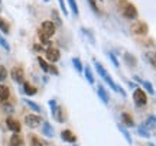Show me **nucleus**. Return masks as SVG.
<instances>
[{
	"mask_svg": "<svg viewBox=\"0 0 156 146\" xmlns=\"http://www.w3.org/2000/svg\"><path fill=\"white\" fill-rule=\"evenodd\" d=\"M94 67H95V71L100 74L101 78H103V80H104V81L107 83V84L110 85V88H113V90L116 91V93H120V94H122L123 97H126V91L123 90V88H122V87H120L119 84H116V83L113 81V78L110 77V74L107 73V69H106L104 67H103V65H101L100 62L95 61V62H94Z\"/></svg>",
	"mask_w": 156,
	"mask_h": 146,
	"instance_id": "obj_1",
	"label": "nucleus"
},
{
	"mask_svg": "<svg viewBox=\"0 0 156 146\" xmlns=\"http://www.w3.org/2000/svg\"><path fill=\"white\" fill-rule=\"evenodd\" d=\"M41 32L46 36V38H51L54 36L56 32V25L52 20H44L42 25H41Z\"/></svg>",
	"mask_w": 156,
	"mask_h": 146,
	"instance_id": "obj_2",
	"label": "nucleus"
},
{
	"mask_svg": "<svg viewBox=\"0 0 156 146\" xmlns=\"http://www.w3.org/2000/svg\"><path fill=\"white\" fill-rule=\"evenodd\" d=\"M133 98H134V103H136L137 107H143L146 103H147V96H146V93L142 90V88H139V87L134 88Z\"/></svg>",
	"mask_w": 156,
	"mask_h": 146,
	"instance_id": "obj_3",
	"label": "nucleus"
},
{
	"mask_svg": "<svg viewBox=\"0 0 156 146\" xmlns=\"http://www.w3.org/2000/svg\"><path fill=\"white\" fill-rule=\"evenodd\" d=\"M42 122V117L38 116V114H28L26 117H25V124L30 127V129H36L39 124Z\"/></svg>",
	"mask_w": 156,
	"mask_h": 146,
	"instance_id": "obj_4",
	"label": "nucleus"
},
{
	"mask_svg": "<svg viewBox=\"0 0 156 146\" xmlns=\"http://www.w3.org/2000/svg\"><path fill=\"white\" fill-rule=\"evenodd\" d=\"M45 51H46V59H48V61H51V62L59 61V58H61V51L58 49V48L48 46Z\"/></svg>",
	"mask_w": 156,
	"mask_h": 146,
	"instance_id": "obj_5",
	"label": "nucleus"
},
{
	"mask_svg": "<svg viewBox=\"0 0 156 146\" xmlns=\"http://www.w3.org/2000/svg\"><path fill=\"white\" fill-rule=\"evenodd\" d=\"M123 15H124V17H126V19L133 20V19H136V17H137V9L134 7V5L127 3V5H126V7H124V10H123Z\"/></svg>",
	"mask_w": 156,
	"mask_h": 146,
	"instance_id": "obj_6",
	"label": "nucleus"
},
{
	"mask_svg": "<svg viewBox=\"0 0 156 146\" xmlns=\"http://www.w3.org/2000/svg\"><path fill=\"white\" fill-rule=\"evenodd\" d=\"M147 30H149V29H147V25H146L145 22H137L132 26V32H133L134 35H146Z\"/></svg>",
	"mask_w": 156,
	"mask_h": 146,
	"instance_id": "obj_7",
	"label": "nucleus"
},
{
	"mask_svg": "<svg viewBox=\"0 0 156 146\" xmlns=\"http://www.w3.org/2000/svg\"><path fill=\"white\" fill-rule=\"evenodd\" d=\"M10 75H12V78L15 80L16 83H19V84H22L23 83V69L20 67L13 68V69L10 71Z\"/></svg>",
	"mask_w": 156,
	"mask_h": 146,
	"instance_id": "obj_8",
	"label": "nucleus"
},
{
	"mask_svg": "<svg viewBox=\"0 0 156 146\" xmlns=\"http://www.w3.org/2000/svg\"><path fill=\"white\" fill-rule=\"evenodd\" d=\"M6 124H7V127H9L10 132H13V133H19V132H20V123H19L17 120H15L13 117L7 119V120H6Z\"/></svg>",
	"mask_w": 156,
	"mask_h": 146,
	"instance_id": "obj_9",
	"label": "nucleus"
},
{
	"mask_svg": "<svg viewBox=\"0 0 156 146\" xmlns=\"http://www.w3.org/2000/svg\"><path fill=\"white\" fill-rule=\"evenodd\" d=\"M61 139L64 142H68V143H75V142H77V136L74 135L71 130H62Z\"/></svg>",
	"mask_w": 156,
	"mask_h": 146,
	"instance_id": "obj_10",
	"label": "nucleus"
},
{
	"mask_svg": "<svg viewBox=\"0 0 156 146\" xmlns=\"http://www.w3.org/2000/svg\"><path fill=\"white\" fill-rule=\"evenodd\" d=\"M97 94L100 97V100L104 103V104H108V101H110V94L107 93V90L103 87V85H98L97 87Z\"/></svg>",
	"mask_w": 156,
	"mask_h": 146,
	"instance_id": "obj_11",
	"label": "nucleus"
},
{
	"mask_svg": "<svg viewBox=\"0 0 156 146\" xmlns=\"http://www.w3.org/2000/svg\"><path fill=\"white\" fill-rule=\"evenodd\" d=\"M52 117L55 119L58 123H64L67 119H65V113H64V109L62 107H59V106H56V109H55V112L52 113Z\"/></svg>",
	"mask_w": 156,
	"mask_h": 146,
	"instance_id": "obj_12",
	"label": "nucleus"
},
{
	"mask_svg": "<svg viewBox=\"0 0 156 146\" xmlns=\"http://www.w3.org/2000/svg\"><path fill=\"white\" fill-rule=\"evenodd\" d=\"M124 61H126V65H127L129 68H134L136 65H137V59H136V56L132 55V54H129V52L124 54Z\"/></svg>",
	"mask_w": 156,
	"mask_h": 146,
	"instance_id": "obj_13",
	"label": "nucleus"
},
{
	"mask_svg": "<svg viewBox=\"0 0 156 146\" xmlns=\"http://www.w3.org/2000/svg\"><path fill=\"white\" fill-rule=\"evenodd\" d=\"M122 120H123V126H124V127H134V126H136L133 122V119H132V116H130L129 113H122Z\"/></svg>",
	"mask_w": 156,
	"mask_h": 146,
	"instance_id": "obj_14",
	"label": "nucleus"
},
{
	"mask_svg": "<svg viewBox=\"0 0 156 146\" xmlns=\"http://www.w3.org/2000/svg\"><path fill=\"white\" fill-rule=\"evenodd\" d=\"M9 97H10V90H9V87L0 83V100L5 103Z\"/></svg>",
	"mask_w": 156,
	"mask_h": 146,
	"instance_id": "obj_15",
	"label": "nucleus"
},
{
	"mask_svg": "<svg viewBox=\"0 0 156 146\" xmlns=\"http://www.w3.org/2000/svg\"><path fill=\"white\" fill-rule=\"evenodd\" d=\"M42 133H44L46 137H54L55 133H54V127L49 122H45L44 123V127H42Z\"/></svg>",
	"mask_w": 156,
	"mask_h": 146,
	"instance_id": "obj_16",
	"label": "nucleus"
},
{
	"mask_svg": "<svg viewBox=\"0 0 156 146\" xmlns=\"http://www.w3.org/2000/svg\"><path fill=\"white\" fill-rule=\"evenodd\" d=\"M137 135L142 136V137L149 139V137H151V132H149V129L146 127L145 124H139V126H137Z\"/></svg>",
	"mask_w": 156,
	"mask_h": 146,
	"instance_id": "obj_17",
	"label": "nucleus"
},
{
	"mask_svg": "<svg viewBox=\"0 0 156 146\" xmlns=\"http://www.w3.org/2000/svg\"><path fill=\"white\" fill-rule=\"evenodd\" d=\"M10 146H23V139L22 136L19 135V133H15V135L10 137Z\"/></svg>",
	"mask_w": 156,
	"mask_h": 146,
	"instance_id": "obj_18",
	"label": "nucleus"
},
{
	"mask_svg": "<svg viewBox=\"0 0 156 146\" xmlns=\"http://www.w3.org/2000/svg\"><path fill=\"white\" fill-rule=\"evenodd\" d=\"M36 88H35L34 85H30L29 83H23V93L26 94V96H35L36 94Z\"/></svg>",
	"mask_w": 156,
	"mask_h": 146,
	"instance_id": "obj_19",
	"label": "nucleus"
},
{
	"mask_svg": "<svg viewBox=\"0 0 156 146\" xmlns=\"http://www.w3.org/2000/svg\"><path fill=\"white\" fill-rule=\"evenodd\" d=\"M117 127H119V130L122 132V135L124 136V139H126V142H127L129 145H132V136H130V133L127 132V127H124L123 124H117Z\"/></svg>",
	"mask_w": 156,
	"mask_h": 146,
	"instance_id": "obj_20",
	"label": "nucleus"
},
{
	"mask_svg": "<svg viewBox=\"0 0 156 146\" xmlns=\"http://www.w3.org/2000/svg\"><path fill=\"white\" fill-rule=\"evenodd\" d=\"M71 62H73V67H74V69H75V71H77V73H83V69H84V67H83V62H81V59H80V58H77V56H75V58H73V59H71Z\"/></svg>",
	"mask_w": 156,
	"mask_h": 146,
	"instance_id": "obj_21",
	"label": "nucleus"
},
{
	"mask_svg": "<svg viewBox=\"0 0 156 146\" xmlns=\"http://www.w3.org/2000/svg\"><path fill=\"white\" fill-rule=\"evenodd\" d=\"M84 75H85V80L88 81L90 84H94V75H93V71H91V67H85L83 69Z\"/></svg>",
	"mask_w": 156,
	"mask_h": 146,
	"instance_id": "obj_22",
	"label": "nucleus"
},
{
	"mask_svg": "<svg viewBox=\"0 0 156 146\" xmlns=\"http://www.w3.org/2000/svg\"><path fill=\"white\" fill-rule=\"evenodd\" d=\"M0 30H2V34H5V35L10 34V26H9V23L6 22L3 17H0Z\"/></svg>",
	"mask_w": 156,
	"mask_h": 146,
	"instance_id": "obj_23",
	"label": "nucleus"
},
{
	"mask_svg": "<svg viewBox=\"0 0 156 146\" xmlns=\"http://www.w3.org/2000/svg\"><path fill=\"white\" fill-rule=\"evenodd\" d=\"M25 104L29 107V109H32L34 112H36V113H41L42 112V109H41V106L39 104H36V103H34V101H30V100H28V98H25Z\"/></svg>",
	"mask_w": 156,
	"mask_h": 146,
	"instance_id": "obj_24",
	"label": "nucleus"
},
{
	"mask_svg": "<svg viewBox=\"0 0 156 146\" xmlns=\"http://www.w3.org/2000/svg\"><path fill=\"white\" fill-rule=\"evenodd\" d=\"M155 124H156V120H155V114H151L149 117L146 119V123L145 126L147 127L149 130H155Z\"/></svg>",
	"mask_w": 156,
	"mask_h": 146,
	"instance_id": "obj_25",
	"label": "nucleus"
},
{
	"mask_svg": "<svg viewBox=\"0 0 156 146\" xmlns=\"http://www.w3.org/2000/svg\"><path fill=\"white\" fill-rule=\"evenodd\" d=\"M36 59H38L39 67L42 68V71H44L45 74H48V69H49V64H48V62H45V59L42 58V56H38Z\"/></svg>",
	"mask_w": 156,
	"mask_h": 146,
	"instance_id": "obj_26",
	"label": "nucleus"
},
{
	"mask_svg": "<svg viewBox=\"0 0 156 146\" xmlns=\"http://www.w3.org/2000/svg\"><path fill=\"white\" fill-rule=\"evenodd\" d=\"M68 5H69V9H71V12H73V15H74V16H78V13H80V10H78L77 2H75V0H68Z\"/></svg>",
	"mask_w": 156,
	"mask_h": 146,
	"instance_id": "obj_27",
	"label": "nucleus"
},
{
	"mask_svg": "<svg viewBox=\"0 0 156 146\" xmlns=\"http://www.w3.org/2000/svg\"><path fill=\"white\" fill-rule=\"evenodd\" d=\"M0 46H2L6 52H9V51H10V45H9V42L6 41V38L3 36V35H0Z\"/></svg>",
	"mask_w": 156,
	"mask_h": 146,
	"instance_id": "obj_28",
	"label": "nucleus"
},
{
	"mask_svg": "<svg viewBox=\"0 0 156 146\" xmlns=\"http://www.w3.org/2000/svg\"><path fill=\"white\" fill-rule=\"evenodd\" d=\"M81 32H83L84 35H87V38H88V41L91 42V44H93V45H94V44H95V39H94V35H93V32H90L88 29H85V28L81 29Z\"/></svg>",
	"mask_w": 156,
	"mask_h": 146,
	"instance_id": "obj_29",
	"label": "nucleus"
},
{
	"mask_svg": "<svg viewBox=\"0 0 156 146\" xmlns=\"http://www.w3.org/2000/svg\"><path fill=\"white\" fill-rule=\"evenodd\" d=\"M39 39H41V44H42V45H45V46H51V41L48 39V38H46V36H45V35L42 34L41 30H39Z\"/></svg>",
	"mask_w": 156,
	"mask_h": 146,
	"instance_id": "obj_30",
	"label": "nucleus"
},
{
	"mask_svg": "<svg viewBox=\"0 0 156 146\" xmlns=\"http://www.w3.org/2000/svg\"><path fill=\"white\" fill-rule=\"evenodd\" d=\"M142 85L146 88V91H149V94H151V96H155V90H153V87H152V84L149 83V81H143Z\"/></svg>",
	"mask_w": 156,
	"mask_h": 146,
	"instance_id": "obj_31",
	"label": "nucleus"
},
{
	"mask_svg": "<svg viewBox=\"0 0 156 146\" xmlns=\"http://www.w3.org/2000/svg\"><path fill=\"white\" fill-rule=\"evenodd\" d=\"M7 78V69L5 65H0V83H3Z\"/></svg>",
	"mask_w": 156,
	"mask_h": 146,
	"instance_id": "obj_32",
	"label": "nucleus"
},
{
	"mask_svg": "<svg viewBox=\"0 0 156 146\" xmlns=\"http://www.w3.org/2000/svg\"><path fill=\"white\" fill-rule=\"evenodd\" d=\"M51 13H52V19H54V22H56V25H58V26H61V25H62V20H61V17H59V15H58V12L54 9V10L51 12Z\"/></svg>",
	"mask_w": 156,
	"mask_h": 146,
	"instance_id": "obj_33",
	"label": "nucleus"
},
{
	"mask_svg": "<svg viewBox=\"0 0 156 146\" xmlns=\"http://www.w3.org/2000/svg\"><path fill=\"white\" fill-rule=\"evenodd\" d=\"M30 142H32V146H44L45 145L38 136H30Z\"/></svg>",
	"mask_w": 156,
	"mask_h": 146,
	"instance_id": "obj_34",
	"label": "nucleus"
},
{
	"mask_svg": "<svg viewBox=\"0 0 156 146\" xmlns=\"http://www.w3.org/2000/svg\"><path fill=\"white\" fill-rule=\"evenodd\" d=\"M108 58H110V61L113 62V65H114V67H116V68H119V67H120V62L117 61V56L114 55L113 52H108Z\"/></svg>",
	"mask_w": 156,
	"mask_h": 146,
	"instance_id": "obj_35",
	"label": "nucleus"
},
{
	"mask_svg": "<svg viewBox=\"0 0 156 146\" xmlns=\"http://www.w3.org/2000/svg\"><path fill=\"white\" fill-rule=\"evenodd\" d=\"M88 2L90 7L94 10V13H100V9H98V6H97V3H95V0H87Z\"/></svg>",
	"mask_w": 156,
	"mask_h": 146,
	"instance_id": "obj_36",
	"label": "nucleus"
},
{
	"mask_svg": "<svg viewBox=\"0 0 156 146\" xmlns=\"http://www.w3.org/2000/svg\"><path fill=\"white\" fill-rule=\"evenodd\" d=\"M58 2H59V7H61L62 13L65 16H68V9H67V5H65V0H58Z\"/></svg>",
	"mask_w": 156,
	"mask_h": 146,
	"instance_id": "obj_37",
	"label": "nucleus"
},
{
	"mask_svg": "<svg viewBox=\"0 0 156 146\" xmlns=\"http://www.w3.org/2000/svg\"><path fill=\"white\" fill-rule=\"evenodd\" d=\"M145 59L146 61H151V65L152 67H155V56H153V54H145Z\"/></svg>",
	"mask_w": 156,
	"mask_h": 146,
	"instance_id": "obj_38",
	"label": "nucleus"
},
{
	"mask_svg": "<svg viewBox=\"0 0 156 146\" xmlns=\"http://www.w3.org/2000/svg\"><path fill=\"white\" fill-rule=\"evenodd\" d=\"M34 51H36V52H44L45 48L42 45H38V44H35L34 45Z\"/></svg>",
	"mask_w": 156,
	"mask_h": 146,
	"instance_id": "obj_39",
	"label": "nucleus"
},
{
	"mask_svg": "<svg viewBox=\"0 0 156 146\" xmlns=\"http://www.w3.org/2000/svg\"><path fill=\"white\" fill-rule=\"evenodd\" d=\"M48 73H51L52 75H56V74H58V69H56L54 65H49V69H48Z\"/></svg>",
	"mask_w": 156,
	"mask_h": 146,
	"instance_id": "obj_40",
	"label": "nucleus"
},
{
	"mask_svg": "<svg viewBox=\"0 0 156 146\" xmlns=\"http://www.w3.org/2000/svg\"><path fill=\"white\" fill-rule=\"evenodd\" d=\"M133 80L136 81V83H137V84H142V83H143V80H140L137 75H136V77H133Z\"/></svg>",
	"mask_w": 156,
	"mask_h": 146,
	"instance_id": "obj_41",
	"label": "nucleus"
},
{
	"mask_svg": "<svg viewBox=\"0 0 156 146\" xmlns=\"http://www.w3.org/2000/svg\"><path fill=\"white\" fill-rule=\"evenodd\" d=\"M127 85L130 87V88H136V84H134V83H132V81H127Z\"/></svg>",
	"mask_w": 156,
	"mask_h": 146,
	"instance_id": "obj_42",
	"label": "nucleus"
},
{
	"mask_svg": "<svg viewBox=\"0 0 156 146\" xmlns=\"http://www.w3.org/2000/svg\"><path fill=\"white\" fill-rule=\"evenodd\" d=\"M73 146H77V145H75V143H74V145H73Z\"/></svg>",
	"mask_w": 156,
	"mask_h": 146,
	"instance_id": "obj_43",
	"label": "nucleus"
},
{
	"mask_svg": "<svg viewBox=\"0 0 156 146\" xmlns=\"http://www.w3.org/2000/svg\"><path fill=\"white\" fill-rule=\"evenodd\" d=\"M45 2H49V0H45Z\"/></svg>",
	"mask_w": 156,
	"mask_h": 146,
	"instance_id": "obj_44",
	"label": "nucleus"
},
{
	"mask_svg": "<svg viewBox=\"0 0 156 146\" xmlns=\"http://www.w3.org/2000/svg\"><path fill=\"white\" fill-rule=\"evenodd\" d=\"M0 5H2V0H0Z\"/></svg>",
	"mask_w": 156,
	"mask_h": 146,
	"instance_id": "obj_45",
	"label": "nucleus"
},
{
	"mask_svg": "<svg viewBox=\"0 0 156 146\" xmlns=\"http://www.w3.org/2000/svg\"><path fill=\"white\" fill-rule=\"evenodd\" d=\"M100 2H103V0H100Z\"/></svg>",
	"mask_w": 156,
	"mask_h": 146,
	"instance_id": "obj_46",
	"label": "nucleus"
}]
</instances>
